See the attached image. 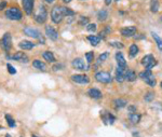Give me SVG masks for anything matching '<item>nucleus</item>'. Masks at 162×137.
<instances>
[{"instance_id":"f257e3e1","label":"nucleus","mask_w":162,"mask_h":137,"mask_svg":"<svg viewBox=\"0 0 162 137\" xmlns=\"http://www.w3.org/2000/svg\"><path fill=\"white\" fill-rule=\"evenodd\" d=\"M47 17H48V12H47V9H45L44 6L40 4L39 8H38L37 12L34 14V19L35 21L39 24H43L47 21Z\"/></svg>"},{"instance_id":"f03ea898","label":"nucleus","mask_w":162,"mask_h":137,"mask_svg":"<svg viewBox=\"0 0 162 137\" xmlns=\"http://www.w3.org/2000/svg\"><path fill=\"white\" fill-rule=\"evenodd\" d=\"M64 19V13L62 10V7L60 6H55L51 11V19L53 21V23L60 24Z\"/></svg>"},{"instance_id":"7ed1b4c3","label":"nucleus","mask_w":162,"mask_h":137,"mask_svg":"<svg viewBox=\"0 0 162 137\" xmlns=\"http://www.w3.org/2000/svg\"><path fill=\"white\" fill-rule=\"evenodd\" d=\"M4 14H6L8 19H11V21H19V19H22V17H23L22 12H21V10L17 8L8 9Z\"/></svg>"},{"instance_id":"20e7f679","label":"nucleus","mask_w":162,"mask_h":137,"mask_svg":"<svg viewBox=\"0 0 162 137\" xmlns=\"http://www.w3.org/2000/svg\"><path fill=\"white\" fill-rule=\"evenodd\" d=\"M0 46L6 52H9L12 49V37L10 33H6L3 35V37L0 40Z\"/></svg>"},{"instance_id":"39448f33","label":"nucleus","mask_w":162,"mask_h":137,"mask_svg":"<svg viewBox=\"0 0 162 137\" xmlns=\"http://www.w3.org/2000/svg\"><path fill=\"white\" fill-rule=\"evenodd\" d=\"M95 79L99 83H110L113 81V78L110 76V73H105V71H99L95 75Z\"/></svg>"},{"instance_id":"423d86ee","label":"nucleus","mask_w":162,"mask_h":137,"mask_svg":"<svg viewBox=\"0 0 162 137\" xmlns=\"http://www.w3.org/2000/svg\"><path fill=\"white\" fill-rule=\"evenodd\" d=\"M142 64L146 67L147 69H151L154 66H156L157 62H156L155 57L152 56L151 54H148V55H145L142 60Z\"/></svg>"},{"instance_id":"0eeeda50","label":"nucleus","mask_w":162,"mask_h":137,"mask_svg":"<svg viewBox=\"0 0 162 137\" xmlns=\"http://www.w3.org/2000/svg\"><path fill=\"white\" fill-rule=\"evenodd\" d=\"M34 4L35 0H22L23 9H24V11H25L27 15L33 14V12H34Z\"/></svg>"},{"instance_id":"6e6552de","label":"nucleus","mask_w":162,"mask_h":137,"mask_svg":"<svg viewBox=\"0 0 162 137\" xmlns=\"http://www.w3.org/2000/svg\"><path fill=\"white\" fill-rule=\"evenodd\" d=\"M24 34L28 36V37H31V38L35 39H39L41 37V34L40 31L36 29V28H33V27H25L24 28Z\"/></svg>"},{"instance_id":"1a4fd4ad","label":"nucleus","mask_w":162,"mask_h":137,"mask_svg":"<svg viewBox=\"0 0 162 137\" xmlns=\"http://www.w3.org/2000/svg\"><path fill=\"white\" fill-rule=\"evenodd\" d=\"M45 35L50 40H53V41H56L57 38H58V33L56 31V29H54L50 25L45 26Z\"/></svg>"},{"instance_id":"9d476101","label":"nucleus","mask_w":162,"mask_h":137,"mask_svg":"<svg viewBox=\"0 0 162 137\" xmlns=\"http://www.w3.org/2000/svg\"><path fill=\"white\" fill-rule=\"evenodd\" d=\"M72 67L75 69H77V70H89V66H87V65L84 64V62L81 60V58H75L74 61H72Z\"/></svg>"},{"instance_id":"9b49d317","label":"nucleus","mask_w":162,"mask_h":137,"mask_svg":"<svg viewBox=\"0 0 162 137\" xmlns=\"http://www.w3.org/2000/svg\"><path fill=\"white\" fill-rule=\"evenodd\" d=\"M72 80L76 83L80 84H88L90 82L89 77L86 76V75H74V76H72Z\"/></svg>"},{"instance_id":"f8f14e48","label":"nucleus","mask_w":162,"mask_h":137,"mask_svg":"<svg viewBox=\"0 0 162 137\" xmlns=\"http://www.w3.org/2000/svg\"><path fill=\"white\" fill-rule=\"evenodd\" d=\"M136 31H137V29L135 26H128L121 29V35L123 37H133L136 34Z\"/></svg>"},{"instance_id":"ddd939ff","label":"nucleus","mask_w":162,"mask_h":137,"mask_svg":"<svg viewBox=\"0 0 162 137\" xmlns=\"http://www.w3.org/2000/svg\"><path fill=\"white\" fill-rule=\"evenodd\" d=\"M10 58L12 60H14V61H17V62H21V63H28V57L27 55L24 52H16L14 55H12Z\"/></svg>"},{"instance_id":"4468645a","label":"nucleus","mask_w":162,"mask_h":137,"mask_svg":"<svg viewBox=\"0 0 162 137\" xmlns=\"http://www.w3.org/2000/svg\"><path fill=\"white\" fill-rule=\"evenodd\" d=\"M116 60H117L118 66H120L122 68L127 69V62H125L124 56H123V54L121 53V52H118V53L116 54Z\"/></svg>"},{"instance_id":"2eb2a0df","label":"nucleus","mask_w":162,"mask_h":137,"mask_svg":"<svg viewBox=\"0 0 162 137\" xmlns=\"http://www.w3.org/2000/svg\"><path fill=\"white\" fill-rule=\"evenodd\" d=\"M88 95L90 96L91 98H94V99H99L102 97V92L97 90V89H90L88 91Z\"/></svg>"},{"instance_id":"dca6fc26","label":"nucleus","mask_w":162,"mask_h":137,"mask_svg":"<svg viewBox=\"0 0 162 137\" xmlns=\"http://www.w3.org/2000/svg\"><path fill=\"white\" fill-rule=\"evenodd\" d=\"M19 46L22 50H31L35 46V43L28 41V40H23L19 43Z\"/></svg>"},{"instance_id":"f3484780","label":"nucleus","mask_w":162,"mask_h":137,"mask_svg":"<svg viewBox=\"0 0 162 137\" xmlns=\"http://www.w3.org/2000/svg\"><path fill=\"white\" fill-rule=\"evenodd\" d=\"M124 79L125 80L130 81V82H132L136 79V73H134V70L132 69H128V70H125L124 73Z\"/></svg>"},{"instance_id":"a211bd4d","label":"nucleus","mask_w":162,"mask_h":137,"mask_svg":"<svg viewBox=\"0 0 162 137\" xmlns=\"http://www.w3.org/2000/svg\"><path fill=\"white\" fill-rule=\"evenodd\" d=\"M33 66H34L35 68L41 70V71H45V70H47V65H45L43 62L40 61V60H35V61L33 62Z\"/></svg>"},{"instance_id":"6ab92c4d","label":"nucleus","mask_w":162,"mask_h":137,"mask_svg":"<svg viewBox=\"0 0 162 137\" xmlns=\"http://www.w3.org/2000/svg\"><path fill=\"white\" fill-rule=\"evenodd\" d=\"M102 120L104 121L105 124H113V122H115V117H113V114L106 112V113H104L102 116Z\"/></svg>"},{"instance_id":"aec40b11","label":"nucleus","mask_w":162,"mask_h":137,"mask_svg":"<svg viewBox=\"0 0 162 137\" xmlns=\"http://www.w3.org/2000/svg\"><path fill=\"white\" fill-rule=\"evenodd\" d=\"M42 56H43L45 61L49 62V63H55V57H54L52 52H50V51H44Z\"/></svg>"},{"instance_id":"412c9836","label":"nucleus","mask_w":162,"mask_h":137,"mask_svg":"<svg viewBox=\"0 0 162 137\" xmlns=\"http://www.w3.org/2000/svg\"><path fill=\"white\" fill-rule=\"evenodd\" d=\"M88 40L90 41V43L92 46H97L99 41H101V38H99V36H95V35H90V36H88Z\"/></svg>"},{"instance_id":"4be33fe9","label":"nucleus","mask_w":162,"mask_h":137,"mask_svg":"<svg viewBox=\"0 0 162 137\" xmlns=\"http://www.w3.org/2000/svg\"><path fill=\"white\" fill-rule=\"evenodd\" d=\"M108 17V12L106 10H99L97 13V19L99 22H104Z\"/></svg>"},{"instance_id":"5701e85b","label":"nucleus","mask_w":162,"mask_h":137,"mask_svg":"<svg viewBox=\"0 0 162 137\" xmlns=\"http://www.w3.org/2000/svg\"><path fill=\"white\" fill-rule=\"evenodd\" d=\"M138 53V46L136 44H132L130 46V50H129V54H130V57H135Z\"/></svg>"},{"instance_id":"b1692460","label":"nucleus","mask_w":162,"mask_h":137,"mask_svg":"<svg viewBox=\"0 0 162 137\" xmlns=\"http://www.w3.org/2000/svg\"><path fill=\"white\" fill-rule=\"evenodd\" d=\"M144 81H145V82H146L148 85L152 86V88H154V86L156 85V83H157V81H156V78L154 77V75H151V76L147 77V78H145V79H144Z\"/></svg>"},{"instance_id":"393cba45","label":"nucleus","mask_w":162,"mask_h":137,"mask_svg":"<svg viewBox=\"0 0 162 137\" xmlns=\"http://www.w3.org/2000/svg\"><path fill=\"white\" fill-rule=\"evenodd\" d=\"M130 121L132 122V123H134V124H136V123H138V122L140 121V114L136 113V112H134V113H130Z\"/></svg>"},{"instance_id":"a878e982","label":"nucleus","mask_w":162,"mask_h":137,"mask_svg":"<svg viewBox=\"0 0 162 137\" xmlns=\"http://www.w3.org/2000/svg\"><path fill=\"white\" fill-rule=\"evenodd\" d=\"M115 106L117 107V108H123V107L127 106V104H128V102L125 100V99H122V98H118L116 99L115 102Z\"/></svg>"},{"instance_id":"bb28decb","label":"nucleus","mask_w":162,"mask_h":137,"mask_svg":"<svg viewBox=\"0 0 162 137\" xmlns=\"http://www.w3.org/2000/svg\"><path fill=\"white\" fill-rule=\"evenodd\" d=\"M150 11L152 12V13H157V12L159 11V1L158 0H151Z\"/></svg>"},{"instance_id":"cd10ccee","label":"nucleus","mask_w":162,"mask_h":137,"mask_svg":"<svg viewBox=\"0 0 162 137\" xmlns=\"http://www.w3.org/2000/svg\"><path fill=\"white\" fill-rule=\"evenodd\" d=\"M151 35H152V38L156 40V43H157V46H158L159 50H160V51H162V39L160 38V37H159L157 34H155V33H152Z\"/></svg>"},{"instance_id":"c85d7f7f","label":"nucleus","mask_w":162,"mask_h":137,"mask_svg":"<svg viewBox=\"0 0 162 137\" xmlns=\"http://www.w3.org/2000/svg\"><path fill=\"white\" fill-rule=\"evenodd\" d=\"M62 10H63L64 16H67V17H69V16H74V15H75V12L72 11V9L65 8V7H62Z\"/></svg>"},{"instance_id":"c756f323","label":"nucleus","mask_w":162,"mask_h":137,"mask_svg":"<svg viewBox=\"0 0 162 137\" xmlns=\"http://www.w3.org/2000/svg\"><path fill=\"white\" fill-rule=\"evenodd\" d=\"M4 118H6V120H7V122H8V125L10 126V127H14L15 121H14V119L12 118L10 114H6V116H4Z\"/></svg>"},{"instance_id":"7c9ffc66","label":"nucleus","mask_w":162,"mask_h":137,"mask_svg":"<svg viewBox=\"0 0 162 137\" xmlns=\"http://www.w3.org/2000/svg\"><path fill=\"white\" fill-rule=\"evenodd\" d=\"M152 75V73H151V70L150 69H145L144 71H142V73H140V78H142V79H145V78H147V77H149V76H151Z\"/></svg>"},{"instance_id":"2f4dec72","label":"nucleus","mask_w":162,"mask_h":137,"mask_svg":"<svg viewBox=\"0 0 162 137\" xmlns=\"http://www.w3.org/2000/svg\"><path fill=\"white\" fill-rule=\"evenodd\" d=\"M88 24H89V17H86V16H81L78 21V25L80 26H86Z\"/></svg>"},{"instance_id":"473e14b6","label":"nucleus","mask_w":162,"mask_h":137,"mask_svg":"<svg viewBox=\"0 0 162 137\" xmlns=\"http://www.w3.org/2000/svg\"><path fill=\"white\" fill-rule=\"evenodd\" d=\"M108 57H109V52H104V53H102L99 56H98V63L105 62Z\"/></svg>"},{"instance_id":"72a5a7b5","label":"nucleus","mask_w":162,"mask_h":137,"mask_svg":"<svg viewBox=\"0 0 162 137\" xmlns=\"http://www.w3.org/2000/svg\"><path fill=\"white\" fill-rule=\"evenodd\" d=\"M116 80L118 81V82H123V81L125 80L124 79V73H119V71H117V73H116Z\"/></svg>"},{"instance_id":"f704fd0d","label":"nucleus","mask_w":162,"mask_h":137,"mask_svg":"<svg viewBox=\"0 0 162 137\" xmlns=\"http://www.w3.org/2000/svg\"><path fill=\"white\" fill-rule=\"evenodd\" d=\"M96 28H97V26H96V24H88L87 25V29L88 31H90V33H94V31H96Z\"/></svg>"},{"instance_id":"c9c22d12","label":"nucleus","mask_w":162,"mask_h":137,"mask_svg":"<svg viewBox=\"0 0 162 137\" xmlns=\"http://www.w3.org/2000/svg\"><path fill=\"white\" fill-rule=\"evenodd\" d=\"M86 57H87L88 63L91 64L93 62V58H94V54H93V52H88V53H86Z\"/></svg>"},{"instance_id":"e433bc0d","label":"nucleus","mask_w":162,"mask_h":137,"mask_svg":"<svg viewBox=\"0 0 162 137\" xmlns=\"http://www.w3.org/2000/svg\"><path fill=\"white\" fill-rule=\"evenodd\" d=\"M154 96H155V94H154L152 92H148L147 94L145 95V97H144V98H145V100H146V102H151V100L154 99Z\"/></svg>"},{"instance_id":"4c0bfd02","label":"nucleus","mask_w":162,"mask_h":137,"mask_svg":"<svg viewBox=\"0 0 162 137\" xmlns=\"http://www.w3.org/2000/svg\"><path fill=\"white\" fill-rule=\"evenodd\" d=\"M110 31V28L109 27H106L104 30H102L101 33H99V38H105L106 36H107V34Z\"/></svg>"},{"instance_id":"58836bf2","label":"nucleus","mask_w":162,"mask_h":137,"mask_svg":"<svg viewBox=\"0 0 162 137\" xmlns=\"http://www.w3.org/2000/svg\"><path fill=\"white\" fill-rule=\"evenodd\" d=\"M109 44L113 48H116V49H123V46H124L121 42H110Z\"/></svg>"},{"instance_id":"ea45409f","label":"nucleus","mask_w":162,"mask_h":137,"mask_svg":"<svg viewBox=\"0 0 162 137\" xmlns=\"http://www.w3.org/2000/svg\"><path fill=\"white\" fill-rule=\"evenodd\" d=\"M7 68H8L9 73H11V75H15V73H16V69H15L11 64H7Z\"/></svg>"},{"instance_id":"a19ab883","label":"nucleus","mask_w":162,"mask_h":137,"mask_svg":"<svg viewBox=\"0 0 162 137\" xmlns=\"http://www.w3.org/2000/svg\"><path fill=\"white\" fill-rule=\"evenodd\" d=\"M52 69L54 70V71H57V70H62V69H64V65H63V64H55L52 67Z\"/></svg>"},{"instance_id":"79ce46f5","label":"nucleus","mask_w":162,"mask_h":137,"mask_svg":"<svg viewBox=\"0 0 162 137\" xmlns=\"http://www.w3.org/2000/svg\"><path fill=\"white\" fill-rule=\"evenodd\" d=\"M6 7H7V1H4V0L3 1H1V3H0V11L3 10Z\"/></svg>"},{"instance_id":"37998d69","label":"nucleus","mask_w":162,"mask_h":137,"mask_svg":"<svg viewBox=\"0 0 162 137\" xmlns=\"http://www.w3.org/2000/svg\"><path fill=\"white\" fill-rule=\"evenodd\" d=\"M129 111H130V113H134V112H136V108L134 106H129Z\"/></svg>"},{"instance_id":"c03bdc74","label":"nucleus","mask_w":162,"mask_h":137,"mask_svg":"<svg viewBox=\"0 0 162 137\" xmlns=\"http://www.w3.org/2000/svg\"><path fill=\"white\" fill-rule=\"evenodd\" d=\"M111 2H113V0H105V3L107 4V6H109Z\"/></svg>"},{"instance_id":"a18cd8bd","label":"nucleus","mask_w":162,"mask_h":137,"mask_svg":"<svg viewBox=\"0 0 162 137\" xmlns=\"http://www.w3.org/2000/svg\"><path fill=\"white\" fill-rule=\"evenodd\" d=\"M44 1L47 2V3H53L55 0H44Z\"/></svg>"},{"instance_id":"49530a36","label":"nucleus","mask_w":162,"mask_h":137,"mask_svg":"<svg viewBox=\"0 0 162 137\" xmlns=\"http://www.w3.org/2000/svg\"><path fill=\"white\" fill-rule=\"evenodd\" d=\"M63 1H64L65 3H69V2H70V1H72V0H63Z\"/></svg>"},{"instance_id":"de8ad7c7","label":"nucleus","mask_w":162,"mask_h":137,"mask_svg":"<svg viewBox=\"0 0 162 137\" xmlns=\"http://www.w3.org/2000/svg\"><path fill=\"white\" fill-rule=\"evenodd\" d=\"M6 137H11V136H10V135H9V134H7V135H6Z\"/></svg>"},{"instance_id":"09e8293b","label":"nucleus","mask_w":162,"mask_h":137,"mask_svg":"<svg viewBox=\"0 0 162 137\" xmlns=\"http://www.w3.org/2000/svg\"><path fill=\"white\" fill-rule=\"evenodd\" d=\"M31 137H38L37 135H31Z\"/></svg>"},{"instance_id":"8fccbe9b","label":"nucleus","mask_w":162,"mask_h":137,"mask_svg":"<svg viewBox=\"0 0 162 137\" xmlns=\"http://www.w3.org/2000/svg\"><path fill=\"white\" fill-rule=\"evenodd\" d=\"M160 21L162 22V16H160Z\"/></svg>"},{"instance_id":"3c124183","label":"nucleus","mask_w":162,"mask_h":137,"mask_svg":"<svg viewBox=\"0 0 162 137\" xmlns=\"http://www.w3.org/2000/svg\"><path fill=\"white\" fill-rule=\"evenodd\" d=\"M0 129H3V127H2V126H0Z\"/></svg>"},{"instance_id":"603ef678","label":"nucleus","mask_w":162,"mask_h":137,"mask_svg":"<svg viewBox=\"0 0 162 137\" xmlns=\"http://www.w3.org/2000/svg\"><path fill=\"white\" fill-rule=\"evenodd\" d=\"M161 88H162V82H161Z\"/></svg>"},{"instance_id":"864d4df0","label":"nucleus","mask_w":162,"mask_h":137,"mask_svg":"<svg viewBox=\"0 0 162 137\" xmlns=\"http://www.w3.org/2000/svg\"><path fill=\"white\" fill-rule=\"evenodd\" d=\"M116 1H119V0H116Z\"/></svg>"}]
</instances>
